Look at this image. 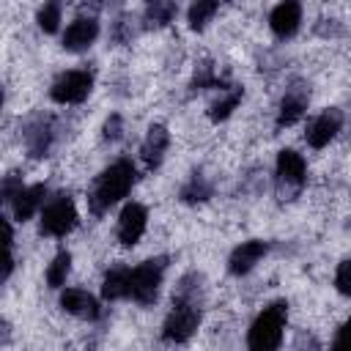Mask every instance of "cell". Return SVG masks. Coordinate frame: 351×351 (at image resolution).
Instances as JSON below:
<instances>
[{"label": "cell", "mask_w": 351, "mask_h": 351, "mask_svg": "<svg viewBox=\"0 0 351 351\" xmlns=\"http://www.w3.org/2000/svg\"><path fill=\"white\" fill-rule=\"evenodd\" d=\"M101 296L107 302H115V299L129 296V269H123V266L110 269L104 274V282H101Z\"/></svg>", "instance_id": "cell-17"}, {"label": "cell", "mask_w": 351, "mask_h": 351, "mask_svg": "<svg viewBox=\"0 0 351 351\" xmlns=\"http://www.w3.org/2000/svg\"><path fill=\"white\" fill-rule=\"evenodd\" d=\"M69 269H71V255L63 250V252H58V255L52 258V263H49V269H47V282H49V288H60V285L66 282Z\"/></svg>", "instance_id": "cell-20"}, {"label": "cell", "mask_w": 351, "mask_h": 351, "mask_svg": "<svg viewBox=\"0 0 351 351\" xmlns=\"http://www.w3.org/2000/svg\"><path fill=\"white\" fill-rule=\"evenodd\" d=\"M19 192H22V184H19L14 176H8V178H5V184H3V197L11 203V200H14Z\"/></svg>", "instance_id": "cell-27"}, {"label": "cell", "mask_w": 351, "mask_h": 351, "mask_svg": "<svg viewBox=\"0 0 351 351\" xmlns=\"http://www.w3.org/2000/svg\"><path fill=\"white\" fill-rule=\"evenodd\" d=\"M145 225H148V211H145V206H140V203L123 206V211H121V217H118V239H121V244H126V247L137 244L140 236L145 233Z\"/></svg>", "instance_id": "cell-8"}, {"label": "cell", "mask_w": 351, "mask_h": 351, "mask_svg": "<svg viewBox=\"0 0 351 351\" xmlns=\"http://www.w3.org/2000/svg\"><path fill=\"white\" fill-rule=\"evenodd\" d=\"M307 110V93L304 90H288L280 101V112H277V126H293Z\"/></svg>", "instance_id": "cell-16"}, {"label": "cell", "mask_w": 351, "mask_h": 351, "mask_svg": "<svg viewBox=\"0 0 351 351\" xmlns=\"http://www.w3.org/2000/svg\"><path fill=\"white\" fill-rule=\"evenodd\" d=\"M266 241H258V239H252V241H241L233 252H230V261H228V269H230V274H247L263 255H266Z\"/></svg>", "instance_id": "cell-12"}, {"label": "cell", "mask_w": 351, "mask_h": 351, "mask_svg": "<svg viewBox=\"0 0 351 351\" xmlns=\"http://www.w3.org/2000/svg\"><path fill=\"white\" fill-rule=\"evenodd\" d=\"M60 14H63L60 0H44V5L38 8L36 22H38V27H41L44 33H55L58 25H60Z\"/></svg>", "instance_id": "cell-19"}, {"label": "cell", "mask_w": 351, "mask_h": 351, "mask_svg": "<svg viewBox=\"0 0 351 351\" xmlns=\"http://www.w3.org/2000/svg\"><path fill=\"white\" fill-rule=\"evenodd\" d=\"M239 101H241V88H233L230 93H225L222 99H217V101L211 104V112H208V115H211V121H225V118L236 110V104H239Z\"/></svg>", "instance_id": "cell-21"}, {"label": "cell", "mask_w": 351, "mask_h": 351, "mask_svg": "<svg viewBox=\"0 0 351 351\" xmlns=\"http://www.w3.org/2000/svg\"><path fill=\"white\" fill-rule=\"evenodd\" d=\"M197 324H200L197 304L186 296V291H178V296L173 299V310H170V315L165 321V332H162L165 340L167 343H184V340H189L195 335Z\"/></svg>", "instance_id": "cell-3"}, {"label": "cell", "mask_w": 351, "mask_h": 351, "mask_svg": "<svg viewBox=\"0 0 351 351\" xmlns=\"http://www.w3.org/2000/svg\"><path fill=\"white\" fill-rule=\"evenodd\" d=\"M340 123H343L340 110H335V107L324 110L321 115H315V118L307 123V132H304L307 145H310V148H324V145H329V140L340 132Z\"/></svg>", "instance_id": "cell-7"}, {"label": "cell", "mask_w": 351, "mask_h": 351, "mask_svg": "<svg viewBox=\"0 0 351 351\" xmlns=\"http://www.w3.org/2000/svg\"><path fill=\"white\" fill-rule=\"evenodd\" d=\"M134 184V165L129 159H118L112 162L107 170H101V176L93 181V189L88 195V206L93 214H104L110 206H115L121 197L129 195Z\"/></svg>", "instance_id": "cell-1"}, {"label": "cell", "mask_w": 351, "mask_h": 351, "mask_svg": "<svg viewBox=\"0 0 351 351\" xmlns=\"http://www.w3.org/2000/svg\"><path fill=\"white\" fill-rule=\"evenodd\" d=\"M162 274H165V261H159V258L129 269V296L140 304H151L159 293Z\"/></svg>", "instance_id": "cell-4"}, {"label": "cell", "mask_w": 351, "mask_h": 351, "mask_svg": "<svg viewBox=\"0 0 351 351\" xmlns=\"http://www.w3.org/2000/svg\"><path fill=\"white\" fill-rule=\"evenodd\" d=\"M217 8H219V0H195L189 5V14H186L189 27L192 30H203L211 22V16L217 14Z\"/></svg>", "instance_id": "cell-18"}, {"label": "cell", "mask_w": 351, "mask_h": 351, "mask_svg": "<svg viewBox=\"0 0 351 351\" xmlns=\"http://www.w3.org/2000/svg\"><path fill=\"white\" fill-rule=\"evenodd\" d=\"M173 14H176V5H173L170 0H156V3L151 5V16H154V22H159V25L170 22Z\"/></svg>", "instance_id": "cell-25"}, {"label": "cell", "mask_w": 351, "mask_h": 351, "mask_svg": "<svg viewBox=\"0 0 351 351\" xmlns=\"http://www.w3.org/2000/svg\"><path fill=\"white\" fill-rule=\"evenodd\" d=\"M148 3H156V0H148Z\"/></svg>", "instance_id": "cell-29"}, {"label": "cell", "mask_w": 351, "mask_h": 351, "mask_svg": "<svg viewBox=\"0 0 351 351\" xmlns=\"http://www.w3.org/2000/svg\"><path fill=\"white\" fill-rule=\"evenodd\" d=\"M304 176H307V165H304L302 154H296L291 148H282L277 154V178H280V184H285V186H302L304 184Z\"/></svg>", "instance_id": "cell-11"}, {"label": "cell", "mask_w": 351, "mask_h": 351, "mask_svg": "<svg viewBox=\"0 0 351 351\" xmlns=\"http://www.w3.org/2000/svg\"><path fill=\"white\" fill-rule=\"evenodd\" d=\"M96 36H99L96 19L80 16V19H74V22L66 27V33H63V47H66L69 52H82V49H88V47L96 41Z\"/></svg>", "instance_id": "cell-10"}, {"label": "cell", "mask_w": 351, "mask_h": 351, "mask_svg": "<svg viewBox=\"0 0 351 351\" xmlns=\"http://www.w3.org/2000/svg\"><path fill=\"white\" fill-rule=\"evenodd\" d=\"M47 148H49V132L44 126L30 129L27 132V151H30V156H44Z\"/></svg>", "instance_id": "cell-22"}, {"label": "cell", "mask_w": 351, "mask_h": 351, "mask_svg": "<svg viewBox=\"0 0 351 351\" xmlns=\"http://www.w3.org/2000/svg\"><path fill=\"white\" fill-rule=\"evenodd\" d=\"M118 126H121V118L118 115H112L107 123H104V137H110V140H115L121 132H118Z\"/></svg>", "instance_id": "cell-28"}, {"label": "cell", "mask_w": 351, "mask_h": 351, "mask_svg": "<svg viewBox=\"0 0 351 351\" xmlns=\"http://www.w3.org/2000/svg\"><path fill=\"white\" fill-rule=\"evenodd\" d=\"M167 143H170V134H167V129H165V126H159V123H154V126L148 129L145 140H143V148H140V154H143V162H145L151 170H154V167L162 162Z\"/></svg>", "instance_id": "cell-14"}, {"label": "cell", "mask_w": 351, "mask_h": 351, "mask_svg": "<svg viewBox=\"0 0 351 351\" xmlns=\"http://www.w3.org/2000/svg\"><path fill=\"white\" fill-rule=\"evenodd\" d=\"M211 195V186L200 178V176H192V181L184 186V192H181V197L186 200V203H195V200H206Z\"/></svg>", "instance_id": "cell-23"}, {"label": "cell", "mask_w": 351, "mask_h": 351, "mask_svg": "<svg viewBox=\"0 0 351 351\" xmlns=\"http://www.w3.org/2000/svg\"><path fill=\"white\" fill-rule=\"evenodd\" d=\"M285 315H288V304L285 302H274L269 304L250 326V348L255 351H271L282 343V326H285Z\"/></svg>", "instance_id": "cell-2"}, {"label": "cell", "mask_w": 351, "mask_h": 351, "mask_svg": "<svg viewBox=\"0 0 351 351\" xmlns=\"http://www.w3.org/2000/svg\"><path fill=\"white\" fill-rule=\"evenodd\" d=\"M335 348H351V318L337 329V337H335Z\"/></svg>", "instance_id": "cell-26"}, {"label": "cell", "mask_w": 351, "mask_h": 351, "mask_svg": "<svg viewBox=\"0 0 351 351\" xmlns=\"http://www.w3.org/2000/svg\"><path fill=\"white\" fill-rule=\"evenodd\" d=\"M299 22H302V3L299 0H282L269 16V27L280 38H291L299 30Z\"/></svg>", "instance_id": "cell-9"}, {"label": "cell", "mask_w": 351, "mask_h": 351, "mask_svg": "<svg viewBox=\"0 0 351 351\" xmlns=\"http://www.w3.org/2000/svg\"><path fill=\"white\" fill-rule=\"evenodd\" d=\"M93 88V74L85 71V69H74V71H66L60 74L52 88H49V96L58 101V104H80L88 99Z\"/></svg>", "instance_id": "cell-5"}, {"label": "cell", "mask_w": 351, "mask_h": 351, "mask_svg": "<svg viewBox=\"0 0 351 351\" xmlns=\"http://www.w3.org/2000/svg\"><path fill=\"white\" fill-rule=\"evenodd\" d=\"M44 195H47V186L44 184H33V186H22V192L11 200V206H14V217L16 219H30L36 211H38V206L44 203Z\"/></svg>", "instance_id": "cell-15"}, {"label": "cell", "mask_w": 351, "mask_h": 351, "mask_svg": "<svg viewBox=\"0 0 351 351\" xmlns=\"http://www.w3.org/2000/svg\"><path fill=\"white\" fill-rule=\"evenodd\" d=\"M77 225V208L69 195L52 197L41 211V233L47 236H66Z\"/></svg>", "instance_id": "cell-6"}, {"label": "cell", "mask_w": 351, "mask_h": 351, "mask_svg": "<svg viewBox=\"0 0 351 351\" xmlns=\"http://www.w3.org/2000/svg\"><path fill=\"white\" fill-rule=\"evenodd\" d=\"M60 307L69 313V315H77V318H85V321H93L99 315V304L96 299L82 291V288H66L60 293Z\"/></svg>", "instance_id": "cell-13"}, {"label": "cell", "mask_w": 351, "mask_h": 351, "mask_svg": "<svg viewBox=\"0 0 351 351\" xmlns=\"http://www.w3.org/2000/svg\"><path fill=\"white\" fill-rule=\"evenodd\" d=\"M335 288L343 296H351V261H343L335 271Z\"/></svg>", "instance_id": "cell-24"}]
</instances>
